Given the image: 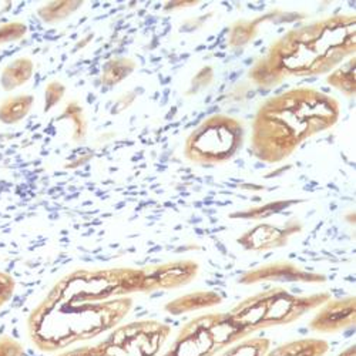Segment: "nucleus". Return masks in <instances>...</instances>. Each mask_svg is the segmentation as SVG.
I'll return each instance as SVG.
<instances>
[{
	"mask_svg": "<svg viewBox=\"0 0 356 356\" xmlns=\"http://www.w3.org/2000/svg\"><path fill=\"white\" fill-rule=\"evenodd\" d=\"M330 343L319 338H302L278 345L265 356H325L330 352Z\"/></svg>",
	"mask_w": 356,
	"mask_h": 356,
	"instance_id": "4468645a",
	"label": "nucleus"
},
{
	"mask_svg": "<svg viewBox=\"0 0 356 356\" xmlns=\"http://www.w3.org/2000/svg\"><path fill=\"white\" fill-rule=\"evenodd\" d=\"M143 291L152 292L156 289H177L190 284L198 274V264L191 259L170 262L164 265L150 266L143 270Z\"/></svg>",
	"mask_w": 356,
	"mask_h": 356,
	"instance_id": "1a4fd4ad",
	"label": "nucleus"
},
{
	"mask_svg": "<svg viewBox=\"0 0 356 356\" xmlns=\"http://www.w3.org/2000/svg\"><path fill=\"white\" fill-rule=\"evenodd\" d=\"M245 338L250 337L228 312H210L187 322L160 356H217Z\"/></svg>",
	"mask_w": 356,
	"mask_h": 356,
	"instance_id": "423d86ee",
	"label": "nucleus"
},
{
	"mask_svg": "<svg viewBox=\"0 0 356 356\" xmlns=\"http://www.w3.org/2000/svg\"><path fill=\"white\" fill-rule=\"evenodd\" d=\"M355 51V17H335L293 31L273 46L266 60L252 76L265 84L281 81L286 74H321L331 70Z\"/></svg>",
	"mask_w": 356,
	"mask_h": 356,
	"instance_id": "f03ea898",
	"label": "nucleus"
},
{
	"mask_svg": "<svg viewBox=\"0 0 356 356\" xmlns=\"http://www.w3.org/2000/svg\"><path fill=\"white\" fill-rule=\"evenodd\" d=\"M57 356H97V353L95 352V348L92 345H87V346H79L74 349H66L58 353Z\"/></svg>",
	"mask_w": 356,
	"mask_h": 356,
	"instance_id": "a211bd4d",
	"label": "nucleus"
},
{
	"mask_svg": "<svg viewBox=\"0 0 356 356\" xmlns=\"http://www.w3.org/2000/svg\"><path fill=\"white\" fill-rule=\"evenodd\" d=\"M221 302V296L213 291H197L187 293L165 305V311L174 316L183 315L191 311L213 308Z\"/></svg>",
	"mask_w": 356,
	"mask_h": 356,
	"instance_id": "ddd939ff",
	"label": "nucleus"
},
{
	"mask_svg": "<svg viewBox=\"0 0 356 356\" xmlns=\"http://www.w3.org/2000/svg\"><path fill=\"white\" fill-rule=\"evenodd\" d=\"M300 224L289 221L284 227L273 225V224H261L248 232L243 234L238 238V244L248 251H268L281 248L288 244L289 236L298 232Z\"/></svg>",
	"mask_w": 356,
	"mask_h": 356,
	"instance_id": "f8f14e48",
	"label": "nucleus"
},
{
	"mask_svg": "<svg viewBox=\"0 0 356 356\" xmlns=\"http://www.w3.org/2000/svg\"><path fill=\"white\" fill-rule=\"evenodd\" d=\"M338 102L311 88L292 90L265 103L254 124L252 147L265 161L288 157L304 138L331 127L338 118Z\"/></svg>",
	"mask_w": 356,
	"mask_h": 356,
	"instance_id": "f257e3e1",
	"label": "nucleus"
},
{
	"mask_svg": "<svg viewBox=\"0 0 356 356\" xmlns=\"http://www.w3.org/2000/svg\"><path fill=\"white\" fill-rule=\"evenodd\" d=\"M243 134L244 129L240 122L225 115H214L188 137L186 156L202 164L222 163L241 147Z\"/></svg>",
	"mask_w": 356,
	"mask_h": 356,
	"instance_id": "6e6552de",
	"label": "nucleus"
},
{
	"mask_svg": "<svg viewBox=\"0 0 356 356\" xmlns=\"http://www.w3.org/2000/svg\"><path fill=\"white\" fill-rule=\"evenodd\" d=\"M133 307L130 298L102 302H62L44 298L29 318V337L46 353L95 339L114 330Z\"/></svg>",
	"mask_w": 356,
	"mask_h": 356,
	"instance_id": "7ed1b4c3",
	"label": "nucleus"
},
{
	"mask_svg": "<svg viewBox=\"0 0 356 356\" xmlns=\"http://www.w3.org/2000/svg\"><path fill=\"white\" fill-rule=\"evenodd\" d=\"M143 270H80L66 275L46 296L62 302H102L143 291Z\"/></svg>",
	"mask_w": 356,
	"mask_h": 356,
	"instance_id": "39448f33",
	"label": "nucleus"
},
{
	"mask_svg": "<svg viewBox=\"0 0 356 356\" xmlns=\"http://www.w3.org/2000/svg\"><path fill=\"white\" fill-rule=\"evenodd\" d=\"M0 356H24V348L13 338L0 337Z\"/></svg>",
	"mask_w": 356,
	"mask_h": 356,
	"instance_id": "dca6fc26",
	"label": "nucleus"
},
{
	"mask_svg": "<svg viewBox=\"0 0 356 356\" xmlns=\"http://www.w3.org/2000/svg\"><path fill=\"white\" fill-rule=\"evenodd\" d=\"M325 277L321 274H312L308 271L301 270L300 266L291 262H275L262 265L259 268H255L250 273H245L238 282L251 285L259 284L265 281H277V282H308V284H318L325 282Z\"/></svg>",
	"mask_w": 356,
	"mask_h": 356,
	"instance_id": "9b49d317",
	"label": "nucleus"
},
{
	"mask_svg": "<svg viewBox=\"0 0 356 356\" xmlns=\"http://www.w3.org/2000/svg\"><path fill=\"white\" fill-rule=\"evenodd\" d=\"M356 321V300L348 296L343 300H328L319 307V311L309 322V330L319 334H338Z\"/></svg>",
	"mask_w": 356,
	"mask_h": 356,
	"instance_id": "9d476101",
	"label": "nucleus"
},
{
	"mask_svg": "<svg viewBox=\"0 0 356 356\" xmlns=\"http://www.w3.org/2000/svg\"><path fill=\"white\" fill-rule=\"evenodd\" d=\"M171 335L167 323L144 319L117 325L97 345V356H160Z\"/></svg>",
	"mask_w": 356,
	"mask_h": 356,
	"instance_id": "0eeeda50",
	"label": "nucleus"
},
{
	"mask_svg": "<svg viewBox=\"0 0 356 356\" xmlns=\"http://www.w3.org/2000/svg\"><path fill=\"white\" fill-rule=\"evenodd\" d=\"M328 300H331L330 292L298 296L284 288H271L248 296L247 300L236 304L228 314L240 325V328L251 337L258 331L268 330L273 326L296 322Z\"/></svg>",
	"mask_w": 356,
	"mask_h": 356,
	"instance_id": "20e7f679",
	"label": "nucleus"
},
{
	"mask_svg": "<svg viewBox=\"0 0 356 356\" xmlns=\"http://www.w3.org/2000/svg\"><path fill=\"white\" fill-rule=\"evenodd\" d=\"M270 349L271 341L268 338L252 337L225 348L217 356H265Z\"/></svg>",
	"mask_w": 356,
	"mask_h": 356,
	"instance_id": "2eb2a0df",
	"label": "nucleus"
},
{
	"mask_svg": "<svg viewBox=\"0 0 356 356\" xmlns=\"http://www.w3.org/2000/svg\"><path fill=\"white\" fill-rule=\"evenodd\" d=\"M13 289H15L13 280L9 275L0 273V307L9 301V298L13 293Z\"/></svg>",
	"mask_w": 356,
	"mask_h": 356,
	"instance_id": "f3484780",
	"label": "nucleus"
}]
</instances>
